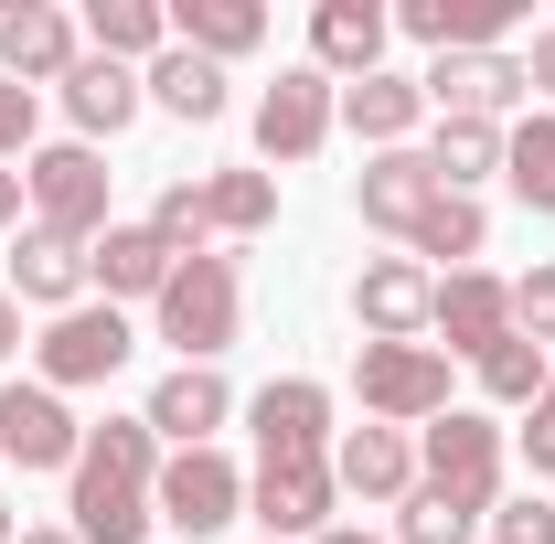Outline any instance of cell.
I'll return each instance as SVG.
<instances>
[{
    "instance_id": "2e32d148",
    "label": "cell",
    "mask_w": 555,
    "mask_h": 544,
    "mask_svg": "<svg viewBox=\"0 0 555 544\" xmlns=\"http://www.w3.org/2000/svg\"><path fill=\"white\" fill-rule=\"evenodd\" d=\"M385 33H396L385 0H321L310 11V65L332 86H363V75H385Z\"/></svg>"
},
{
    "instance_id": "d6986e66",
    "label": "cell",
    "mask_w": 555,
    "mask_h": 544,
    "mask_svg": "<svg viewBox=\"0 0 555 544\" xmlns=\"http://www.w3.org/2000/svg\"><path fill=\"white\" fill-rule=\"evenodd\" d=\"M524 22V0H396V33L427 54H502V33Z\"/></svg>"
},
{
    "instance_id": "4dcf8cb0",
    "label": "cell",
    "mask_w": 555,
    "mask_h": 544,
    "mask_svg": "<svg viewBox=\"0 0 555 544\" xmlns=\"http://www.w3.org/2000/svg\"><path fill=\"white\" fill-rule=\"evenodd\" d=\"M427 171H438L449 193H470L481 171H502V129H491V118H438V139H427Z\"/></svg>"
},
{
    "instance_id": "e575fe53",
    "label": "cell",
    "mask_w": 555,
    "mask_h": 544,
    "mask_svg": "<svg viewBox=\"0 0 555 544\" xmlns=\"http://www.w3.org/2000/svg\"><path fill=\"white\" fill-rule=\"evenodd\" d=\"M513 332H524V341H555V268L513 277Z\"/></svg>"
},
{
    "instance_id": "d4e9b609",
    "label": "cell",
    "mask_w": 555,
    "mask_h": 544,
    "mask_svg": "<svg viewBox=\"0 0 555 544\" xmlns=\"http://www.w3.org/2000/svg\"><path fill=\"white\" fill-rule=\"evenodd\" d=\"M416 118H427V86L416 75H363V86H343V129L374 139V150H406Z\"/></svg>"
},
{
    "instance_id": "8fae6325",
    "label": "cell",
    "mask_w": 555,
    "mask_h": 544,
    "mask_svg": "<svg viewBox=\"0 0 555 544\" xmlns=\"http://www.w3.org/2000/svg\"><path fill=\"white\" fill-rule=\"evenodd\" d=\"M352 321H363V341H427V321H438V268L374 257V268L352 277Z\"/></svg>"
},
{
    "instance_id": "f546056e",
    "label": "cell",
    "mask_w": 555,
    "mask_h": 544,
    "mask_svg": "<svg viewBox=\"0 0 555 544\" xmlns=\"http://www.w3.org/2000/svg\"><path fill=\"white\" fill-rule=\"evenodd\" d=\"M502 182H513V204H524V213H555V107L502 139Z\"/></svg>"
},
{
    "instance_id": "5bb4252c",
    "label": "cell",
    "mask_w": 555,
    "mask_h": 544,
    "mask_svg": "<svg viewBox=\"0 0 555 544\" xmlns=\"http://www.w3.org/2000/svg\"><path fill=\"white\" fill-rule=\"evenodd\" d=\"M75 65H86V33H75L54 0H11L0 11V75L11 86H65Z\"/></svg>"
},
{
    "instance_id": "83f0119b",
    "label": "cell",
    "mask_w": 555,
    "mask_h": 544,
    "mask_svg": "<svg viewBox=\"0 0 555 544\" xmlns=\"http://www.w3.org/2000/svg\"><path fill=\"white\" fill-rule=\"evenodd\" d=\"M481 246H491V213L470 204V193H438V204H427V224L406 235V257H416V268H438V257H449V277L470 268Z\"/></svg>"
},
{
    "instance_id": "9c48e42d",
    "label": "cell",
    "mask_w": 555,
    "mask_h": 544,
    "mask_svg": "<svg viewBox=\"0 0 555 544\" xmlns=\"http://www.w3.org/2000/svg\"><path fill=\"white\" fill-rule=\"evenodd\" d=\"M332 118H343V86H332V75L321 65H278V86L257 96V150L288 171V160H310V150L332 139Z\"/></svg>"
},
{
    "instance_id": "7bdbcfd3",
    "label": "cell",
    "mask_w": 555,
    "mask_h": 544,
    "mask_svg": "<svg viewBox=\"0 0 555 544\" xmlns=\"http://www.w3.org/2000/svg\"><path fill=\"white\" fill-rule=\"evenodd\" d=\"M0 544H11V513H0Z\"/></svg>"
},
{
    "instance_id": "d6a6232c",
    "label": "cell",
    "mask_w": 555,
    "mask_h": 544,
    "mask_svg": "<svg viewBox=\"0 0 555 544\" xmlns=\"http://www.w3.org/2000/svg\"><path fill=\"white\" fill-rule=\"evenodd\" d=\"M470 534H481V513L449 491H406V513H396V544H470Z\"/></svg>"
},
{
    "instance_id": "836d02e7",
    "label": "cell",
    "mask_w": 555,
    "mask_h": 544,
    "mask_svg": "<svg viewBox=\"0 0 555 544\" xmlns=\"http://www.w3.org/2000/svg\"><path fill=\"white\" fill-rule=\"evenodd\" d=\"M491 544H555V502H545V491L491 502Z\"/></svg>"
},
{
    "instance_id": "74e56055",
    "label": "cell",
    "mask_w": 555,
    "mask_h": 544,
    "mask_svg": "<svg viewBox=\"0 0 555 544\" xmlns=\"http://www.w3.org/2000/svg\"><path fill=\"white\" fill-rule=\"evenodd\" d=\"M524 86H534V96H555V22L534 33V54H524Z\"/></svg>"
},
{
    "instance_id": "e0dca14e",
    "label": "cell",
    "mask_w": 555,
    "mask_h": 544,
    "mask_svg": "<svg viewBox=\"0 0 555 544\" xmlns=\"http://www.w3.org/2000/svg\"><path fill=\"white\" fill-rule=\"evenodd\" d=\"M427 332H449L438 352L481 363L491 341L513 332V277H491V268H460V277H438V321H427Z\"/></svg>"
},
{
    "instance_id": "5b68a950",
    "label": "cell",
    "mask_w": 555,
    "mask_h": 544,
    "mask_svg": "<svg viewBox=\"0 0 555 544\" xmlns=\"http://www.w3.org/2000/svg\"><path fill=\"white\" fill-rule=\"evenodd\" d=\"M416 491H449V502H470L491 523V502H502V427L481 406H449L416 427Z\"/></svg>"
},
{
    "instance_id": "f1b7e54d",
    "label": "cell",
    "mask_w": 555,
    "mask_h": 544,
    "mask_svg": "<svg viewBox=\"0 0 555 544\" xmlns=\"http://www.w3.org/2000/svg\"><path fill=\"white\" fill-rule=\"evenodd\" d=\"M139 86H150V96H160L171 118H193V129H204V118H224V65H204V54H182V43H171L160 65L139 75Z\"/></svg>"
},
{
    "instance_id": "4316f807",
    "label": "cell",
    "mask_w": 555,
    "mask_h": 544,
    "mask_svg": "<svg viewBox=\"0 0 555 544\" xmlns=\"http://www.w3.org/2000/svg\"><path fill=\"white\" fill-rule=\"evenodd\" d=\"M86 54H107V65H160V54H171V11H160V0H96V11H86Z\"/></svg>"
},
{
    "instance_id": "30bf717a",
    "label": "cell",
    "mask_w": 555,
    "mask_h": 544,
    "mask_svg": "<svg viewBox=\"0 0 555 544\" xmlns=\"http://www.w3.org/2000/svg\"><path fill=\"white\" fill-rule=\"evenodd\" d=\"M332 502H343V480H332V459H257V480H246V513L268 523V544H321L332 534Z\"/></svg>"
},
{
    "instance_id": "b9f144b4",
    "label": "cell",
    "mask_w": 555,
    "mask_h": 544,
    "mask_svg": "<svg viewBox=\"0 0 555 544\" xmlns=\"http://www.w3.org/2000/svg\"><path fill=\"white\" fill-rule=\"evenodd\" d=\"M321 544H385V534H363V523H332V534H321Z\"/></svg>"
},
{
    "instance_id": "ffe728a7",
    "label": "cell",
    "mask_w": 555,
    "mask_h": 544,
    "mask_svg": "<svg viewBox=\"0 0 555 544\" xmlns=\"http://www.w3.org/2000/svg\"><path fill=\"white\" fill-rule=\"evenodd\" d=\"M438 193H449V182L427 171V150H374V160H363V182H352L363 224H385V235H416Z\"/></svg>"
},
{
    "instance_id": "484cf974",
    "label": "cell",
    "mask_w": 555,
    "mask_h": 544,
    "mask_svg": "<svg viewBox=\"0 0 555 544\" xmlns=\"http://www.w3.org/2000/svg\"><path fill=\"white\" fill-rule=\"evenodd\" d=\"M75 288H86V246L22 224V246H11V299H33V310H75Z\"/></svg>"
},
{
    "instance_id": "277c9868",
    "label": "cell",
    "mask_w": 555,
    "mask_h": 544,
    "mask_svg": "<svg viewBox=\"0 0 555 544\" xmlns=\"http://www.w3.org/2000/svg\"><path fill=\"white\" fill-rule=\"evenodd\" d=\"M107 182H118V171H107L86 139H54V150H33V160H22L33 224H43V235H65V246H96V235L118 224V213H107Z\"/></svg>"
},
{
    "instance_id": "6da1fadb",
    "label": "cell",
    "mask_w": 555,
    "mask_h": 544,
    "mask_svg": "<svg viewBox=\"0 0 555 544\" xmlns=\"http://www.w3.org/2000/svg\"><path fill=\"white\" fill-rule=\"evenodd\" d=\"M75 544H139L150 523H160V438H150V416H107V427H86V449H75Z\"/></svg>"
},
{
    "instance_id": "603a6c76",
    "label": "cell",
    "mask_w": 555,
    "mask_h": 544,
    "mask_svg": "<svg viewBox=\"0 0 555 544\" xmlns=\"http://www.w3.org/2000/svg\"><path fill=\"white\" fill-rule=\"evenodd\" d=\"M139 96H150V86H139V65H107V54H86V65L65 75V118H75V139H86V150L129 129Z\"/></svg>"
},
{
    "instance_id": "9a60e30c",
    "label": "cell",
    "mask_w": 555,
    "mask_h": 544,
    "mask_svg": "<svg viewBox=\"0 0 555 544\" xmlns=\"http://www.w3.org/2000/svg\"><path fill=\"white\" fill-rule=\"evenodd\" d=\"M416 86H427L438 118H491V129H502V107L534 96V86H524V54H438Z\"/></svg>"
},
{
    "instance_id": "cb8c5ba5",
    "label": "cell",
    "mask_w": 555,
    "mask_h": 544,
    "mask_svg": "<svg viewBox=\"0 0 555 544\" xmlns=\"http://www.w3.org/2000/svg\"><path fill=\"white\" fill-rule=\"evenodd\" d=\"M171 43L204 54V65H235V54L268 43V11L257 0H171Z\"/></svg>"
},
{
    "instance_id": "f35d334b",
    "label": "cell",
    "mask_w": 555,
    "mask_h": 544,
    "mask_svg": "<svg viewBox=\"0 0 555 544\" xmlns=\"http://www.w3.org/2000/svg\"><path fill=\"white\" fill-rule=\"evenodd\" d=\"M22 204H33V193H22V171H11V160H0V235H11V224H22Z\"/></svg>"
},
{
    "instance_id": "7a4b0ae2",
    "label": "cell",
    "mask_w": 555,
    "mask_h": 544,
    "mask_svg": "<svg viewBox=\"0 0 555 544\" xmlns=\"http://www.w3.org/2000/svg\"><path fill=\"white\" fill-rule=\"evenodd\" d=\"M268 213H278V182H268V171H182V182H160L150 235L182 246V257H204V235H257Z\"/></svg>"
},
{
    "instance_id": "ac0fdd59",
    "label": "cell",
    "mask_w": 555,
    "mask_h": 544,
    "mask_svg": "<svg viewBox=\"0 0 555 544\" xmlns=\"http://www.w3.org/2000/svg\"><path fill=\"white\" fill-rule=\"evenodd\" d=\"M150 438H171V449H214V427L235 416V396H224V374L214 363H171L160 385H150Z\"/></svg>"
},
{
    "instance_id": "d590c367",
    "label": "cell",
    "mask_w": 555,
    "mask_h": 544,
    "mask_svg": "<svg viewBox=\"0 0 555 544\" xmlns=\"http://www.w3.org/2000/svg\"><path fill=\"white\" fill-rule=\"evenodd\" d=\"M22 150H33V86L0 75V160H22Z\"/></svg>"
},
{
    "instance_id": "ab89813d",
    "label": "cell",
    "mask_w": 555,
    "mask_h": 544,
    "mask_svg": "<svg viewBox=\"0 0 555 544\" xmlns=\"http://www.w3.org/2000/svg\"><path fill=\"white\" fill-rule=\"evenodd\" d=\"M11 352H22V299L0 288V363H11Z\"/></svg>"
},
{
    "instance_id": "8d00e7d4",
    "label": "cell",
    "mask_w": 555,
    "mask_h": 544,
    "mask_svg": "<svg viewBox=\"0 0 555 544\" xmlns=\"http://www.w3.org/2000/svg\"><path fill=\"white\" fill-rule=\"evenodd\" d=\"M524 459H534V480H555V374L534 396V416H524Z\"/></svg>"
},
{
    "instance_id": "ba28073f",
    "label": "cell",
    "mask_w": 555,
    "mask_h": 544,
    "mask_svg": "<svg viewBox=\"0 0 555 544\" xmlns=\"http://www.w3.org/2000/svg\"><path fill=\"white\" fill-rule=\"evenodd\" d=\"M129 352H139V332L118 321V310H107V299H96V310L75 299V310H54V332L33 341V363H43L33 385H54V396H65V385H107Z\"/></svg>"
},
{
    "instance_id": "7c38bea8",
    "label": "cell",
    "mask_w": 555,
    "mask_h": 544,
    "mask_svg": "<svg viewBox=\"0 0 555 544\" xmlns=\"http://www.w3.org/2000/svg\"><path fill=\"white\" fill-rule=\"evenodd\" d=\"M246 427H257V449H268V459H332V385L278 374V385L246 396Z\"/></svg>"
},
{
    "instance_id": "3957f363",
    "label": "cell",
    "mask_w": 555,
    "mask_h": 544,
    "mask_svg": "<svg viewBox=\"0 0 555 544\" xmlns=\"http://www.w3.org/2000/svg\"><path fill=\"white\" fill-rule=\"evenodd\" d=\"M150 321H160V341L182 352V363H224L235 352V321H246V288H235V257H182L171 268V288L150 299Z\"/></svg>"
},
{
    "instance_id": "4fadbf2b",
    "label": "cell",
    "mask_w": 555,
    "mask_h": 544,
    "mask_svg": "<svg viewBox=\"0 0 555 544\" xmlns=\"http://www.w3.org/2000/svg\"><path fill=\"white\" fill-rule=\"evenodd\" d=\"M75 449H86V427L65 416L54 385H0V459L11 470H75Z\"/></svg>"
},
{
    "instance_id": "8992f818",
    "label": "cell",
    "mask_w": 555,
    "mask_h": 544,
    "mask_svg": "<svg viewBox=\"0 0 555 544\" xmlns=\"http://www.w3.org/2000/svg\"><path fill=\"white\" fill-rule=\"evenodd\" d=\"M352 396H363L374 427H427V416H449V352L438 341H363Z\"/></svg>"
},
{
    "instance_id": "1f68e13d",
    "label": "cell",
    "mask_w": 555,
    "mask_h": 544,
    "mask_svg": "<svg viewBox=\"0 0 555 544\" xmlns=\"http://www.w3.org/2000/svg\"><path fill=\"white\" fill-rule=\"evenodd\" d=\"M470 374H481V396H491V406H534V396H545V374H555V363H545V341L502 332V341H491V352H481V363H470Z\"/></svg>"
},
{
    "instance_id": "52a82bcc",
    "label": "cell",
    "mask_w": 555,
    "mask_h": 544,
    "mask_svg": "<svg viewBox=\"0 0 555 544\" xmlns=\"http://www.w3.org/2000/svg\"><path fill=\"white\" fill-rule=\"evenodd\" d=\"M150 502H160V523H171V534H193V544H204V534H224V523L246 513V470H235L224 449H171Z\"/></svg>"
},
{
    "instance_id": "60d3db41",
    "label": "cell",
    "mask_w": 555,
    "mask_h": 544,
    "mask_svg": "<svg viewBox=\"0 0 555 544\" xmlns=\"http://www.w3.org/2000/svg\"><path fill=\"white\" fill-rule=\"evenodd\" d=\"M11 544H75V523H33V534H11Z\"/></svg>"
},
{
    "instance_id": "7402d4cb",
    "label": "cell",
    "mask_w": 555,
    "mask_h": 544,
    "mask_svg": "<svg viewBox=\"0 0 555 544\" xmlns=\"http://www.w3.org/2000/svg\"><path fill=\"white\" fill-rule=\"evenodd\" d=\"M332 480L363 491V502H406L416 491V438L406 427H343L332 438Z\"/></svg>"
},
{
    "instance_id": "44dd1931",
    "label": "cell",
    "mask_w": 555,
    "mask_h": 544,
    "mask_svg": "<svg viewBox=\"0 0 555 544\" xmlns=\"http://www.w3.org/2000/svg\"><path fill=\"white\" fill-rule=\"evenodd\" d=\"M171 268H182V246H160L150 224H107V235L86 246V277L107 288V310H118V299H160Z\"/></svg>"
}]
</instances>
